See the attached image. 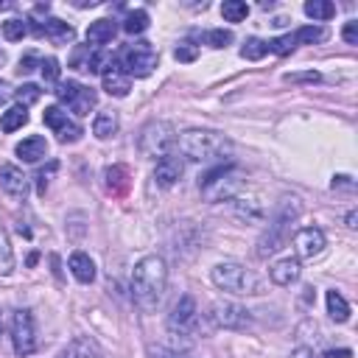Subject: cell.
Listing matches in <instances>:
<instances>
[{
  "mask_svg": "<svg viewBox=\"0 0 358 358\" xmlns=\"http://www.w3.org/2000/svg\"><path fill=\"white\" fill-rule=\"evenodd\" d=\"M67 266H70V271H73V277H76L78 282H92V280H95V263L90 260V255L73 252Z\"/></svg>",
  "mask_w": 358,
  "mask_h": 358,
  "instance_id": "obj_22",
  "label": "cell"
},
{
  "mask_svg": "<svg viewBox=\"0 0 358 358\" xmlns=\"http://www.w3.org/2000/svg\"><path fill=\"white\" fill-rule=\"evenodd\" d=\"M176 145L185 157L196 159V162H213V159H224V154H229V140L218 131L210 129H187L176 137Z\"/></svg>",
  "mask_w": 358,
  "mask_h": 358,
  "instance_id": "obj_2",
  "label": "cell"
},
{
  "mask_svg": "<svg viewBox=\"0 0 358 358\" xmlns=\"http://www.w3.org/2000/svg\"><path fill=\"white\" fill-rule=\"evenodd\" d=\"M246 185V173L238 168V165H221L215 171H210L201 182H199V190H201V199L204 201H229L235 199Z\"/></svg>",
  "mask_w": 358,
  "mask_h": 358,
  "instance_id": "obj_4",
  "label": "cell"
},
{
  "mask_svg": "<svg viewBox=\"0 0 358 358\" xmlns=\"http://www.w3.org/2000/svg\"><path fill=\"white\" fill-rule=\"evenodd\" d=\"M14 95H17V101H20V106H28V103H34V101H39V95H42V90H39L36 84H22L20 90H14Z\"/></svg>",
  "mask_w": 358,
  "mask_h": 358,
  "instance_id": "obj_36",
  "label": "cell"
},
{
  "mask_svg": "<svg viewBox=\"0 0 358 358\" xmlns=\"http://www.w3.org/2000/svg\"><path fill=\"white\" fill-rule=\"evenodd\" d=\"M305 14L313 20H330L336 14V6L330 0H308L305 3Z\"/></svg>",
  "mask_w": 358,
  "mask_h": 358,
  "instance_id": "obj_30",
  "label": "cell"
},
{
  "mask_svg": "<svg viewBox=\"0 0 358 358\" xmlns=\"http://www.w3.org/2000/svg\"><path fill=\"white\" fill-rule=\"evenodd\" d=\"M268 274H271V282H274V285H291V282L299 280L302 266H299L296 257H282V260H277V263L268 268Z\"/></svg>",
  "mask_w": 358,
  "mask_h": 358,
  "instance_id": "obj_18",
  "label": "cell"
},
{
  "mask_svg": "<svg viewBox=\"0 0 358 358\" xmlns=\"http://www.w3.org/2000/svg\"><path fill=\"white\" fill-rule=\"evenodd\" d=\"M291 36H294L296 45H299V42H302V45H313V42H324V39H327V31H324L322 25H302V28H296Z\"/></svg>",
  "mask_w": 358,
  "mask_h": 358,
  "instance_id": "obj_27",
  "label": "cell"
},
{
  "mask_svg": "<svg viewBox=\"0 0 358 358\" xmlns=\"http://www.w3.org/2000/svg\"><path fill=\"white\" fill-rule=\"evenodd\" d=\"M0 187L14 199H25L28 196V176L22 173V168L3 162L0 165Z\"/></svg>",
  "mask_w": 358,
  "mask_h": 358,
  "instance_id": "obj_14",
  "label": "cell"
},
{
  "mask_svg": "<svg viewBox=\"0 0 358 358\" xmlns=\"http://www.w3.org/2000/svg\"><path fill=\"white\" fill-rule=\"evenodd\" d=\"M246 14H249V6L243 0H224L221 3V17L227 22H243Z\"/></svg>",
  "mask_w": 358,
  "mask_h": 358,
  "instance_id": "obj_28",
  "label": "cell"
},
{
  "mask_svg": "<svg viewBox=\"0 0 358 358\" xmlns=\"http://www.w3.org/2000/svg\"><path fill=\"white\" fill-rule=\"evenodd\" d=\"M62 358H101V352L90 338H73L62 352Z\"/></svg>",
  "mask_w": 358,
  "mask_h": 358,
  "instance_id": "obj_24",
  "label": "cell"
},
{
  "mask_svg": "<svg viewBox=\"0 0 358 358\" xmlns=\"http://www.w3.org/2000/svg\"><path fill=\"white\" fill-rule=\"evenodd\" d=\"M291 358H313V350H310V347H296V350L291 352Z\"/></svg>",
  "mask_w": 358,
  "mask_h": 358,
  "instance_id": "obj_46",
  "label": "cell"
},
{
  "mask_svg": "<svg viewBox=\"0 0 358 358\" xmlns=\"http://www.w3.org/2000/svg\"><path fill=\"white\" fill-rule=\"evenodd\" d=\"M115 131H117V112H112V109L98 112L95 120H92V134H95L98 140H106V137H112Z\"/></svg>",
  "mask_w": 358,
  "mask_h": 358,
  "instance_id": "obj_23",
  "label": "cell"
},
{
  "mask_svg": "<svg viewBox=\"0 0 358 358\" xmlns=\"http://www.w3.org/2000/svg\"><path fill=\"white\" fill-rule=\"evenodd\" d=\"M322 358H352V350H347V347H338V350H327Z\"/></svg>",
  "mask_w": 358,
  "mask_h": 358,
  "instance_id": "obj_43",
  "label": "cell"
},
{
  "mask_svg": "<svg viewBox=\"0 0 358 358\" xmlns=\"http://www.w3.org/2000/svg\"><path fill=\"white\" fill-rule=\"evenodd\" d=\"M327 313L333 322H347L350 319V302L338 291H327Z\"/></svg>",
  "mask_w": 358,
  "mask_h": 358,
  "instance_id": "obj_26",
  "label": "cell"
},
{
  "mask_svg": "<svg viewBox=\"0 0 358 358\" xmlns=\"http://www.w3.org/2000/svg\"><path fill=\"white\" fill-rule=\"evenodd\" d=\"M28 123V112H25V106H11V109H6L3 112V117H0V129L3 131H17V129H22Z\"/></svg>",
  "mask_w": 358,
  "mask_h": 358,
  "instance_id": "obj_25",
  "label": "cell"
},
{
  "mask_svg": "<svg viewBox=\"0 0 358 358\" xmlns=\"http://www.w3.org/2000/svg\"><path fill=\"white\" fill-rule=\"evenodd\" d=\"M173 143H176V131H173V126H171L168 120H151V123L143 126L140 140H137V148H140L143 157H151V159L159 157V159H162V157L171 154Z\"/></svg>",
  "mask_w": 358,
  "mask_h": 358,
  "instance_id": "obj_6",
  "label": "cell"
},
{
  "mask_svg": "<svg viewBox=\"0 0 358 358\" xmlns=\"http://www.w3.org/2000/svg\"><path fill=\"white\" fill-rule=\"evenodd\" d=\"M11 344H14V352H17L20 358H25V355H31V352L36 350L34 316H31V310H25V308L14 310V316H11Z\"/></svg>",
  "mask_w": 358,
  "mask_h": 358,
  "instance_id": "obj_9",
  "label": "cell"
},
{
  "mask_svg": "<svg viewBox=\"0 0 358 358\" xmlns=\"http://www.w3.org/2000/svg\"><path fill=\"white\" fill-rule=\"evenodd\" d=\"M39 67H42V78L48 81V84H56L59 81V62L53 59V56H48V59H39Z\"/></svg>",
  "mask_w": 358,
  "mask_h": 358,
  "instance_id": "obj_37",
  "label": "cell"
},
{
  "mask_svg": "<svg viewBox=\"0 0 358 358\" xmlns=\"http://www.w3.org/2000/svg\"><path fill=\"white\" fill-rule=\"evenodd\" d=\"M8 95H11V90H8V87H6L3 81H0V103H3V101H6Z\"/></svg>",
  "mask_w": 358,
  "mask_h": 358,
  "instance_id": "obj_48",
  "label": "cell"
},
{
  "mask_svg": "<svg viewBox=\"0 0 358 358\" xmlns=\"http://www.w3.org/2000/svg\"><path fill=\"white\" fill-rule=\"evenodd\" d=\"M322 76L316 70H308V73H285V81L288 84H316Z\"/></svg>",
  "mask_w": 358,
  "mask_h": 358,
  "instance_id": "obj_38",
  "label": "cell"
},
{
  "mask_svg": "<svg viewBox=\"0 0 358 358\" xmlns=\"http://www.w3.org/2000/svg\"><path fill=\"white\" fill-rule=\"evenodd\" d=\"M199 322V310H196V299L193 296H179V302L173 305L171 316H168V330L171 333H179V336H190L193 327Z\"/></svg>",
  "mask_w": 358,
  "mask_h": 358,
  "instance_id": "obj_11",
  "label": "cell"
},
{
  "mask_svg": "<svg viewBox=\"0 0 358 358\" xmlns=\"http://www.w3.org/2000/svg\"><path fill=\"white\" fill-rule=\"evenodd\" d=\"M101 81H103V90L115 98H126L131 90V78L126 76V70L117 62H109V67L101 73Z\"/></svg>",
  "mask_w": 358,
  "mask_h": 358,
  "instance_id": "obj_15",
  "label": "cell"
},
{
  "mask_svg": "<svg viewBox=\"0 0 358 358\" xmlns=\"http://www.w3.org/2000/svg\"><path fill=\"white\" fill-rule=\"evenodd\" d=\"M179 176H182V159H179V157L168 154V157L157 159V168H154V182H157L159 187H173V185L179 182Z\"/></svg>",
  "mask_w": 358,
  "mask_h": 358,
  "instance_id": "obj_16",
  "label": "cell"
},
{
  "mask_svg": "<svg viewBox=\"0 0 358 358\" xmlns=\"http://www.w3.org/2000/svg\"><path fill=\"white\" fill-rule=\"evenodd\" d=\"M324 232L316 229V227H305L294 235V249H296V257H305V260H313L324 252Z\"/></svg>",
  "mask_w": 358,
  "mask_h": 358,
  "instance_id": "obj_13",
  "label": "cell"
},
{
  "mask_svg": "<svg viewBox=\"0 0 358 358\" xmlns=\"http://www.w3.org/2000/svg\"><path fill=\"white\" fill-rule=\"evenodd\" d=\"M333 187H344V190H352V179L350 176H333Z\"/></svg>",
  "mask_w": 358,
  "mask_h": 358,
  "instance_id": "obj_45",
  "label": "cell"
},
{
  "mask_svg": "<svg viewBox=\"0 0 358 358\" xmlns=\"http://www.w3.org/2000/svg\"><path fill=\"white\" fill-rule=\"evenodd\" d=\"M168 285V266L159 255H145L131 271V296L140 308L151 310L159 305Z\"/></svg>",
  "mask_w": 358,
  "mask_h": 358,
  "instance_id": "obj_1",
  "label": "cell"
},
{
  "mask_svg": "<svg viewBox=\"0 0 358 358\" xmlns=\"http://www.w3.org/2000/svg\"><path fill=\"white\" fill-rule=\"evenodd\" d=\"M17 157L22 159V162H39L45 154H48V143H45V137H39V134H34V137H25L22 143H17Z\"/></svg>",
  "mask_w": 358,
  "mask_h": 358,
  "instance_id": "obj_19",
  "label": "cell"
},
{
  "mask_svg": "<svg viewBox=\"0 0 358 358\" xmlns=\"http://www.w3.org/2000/svg\"><path fill=\"white\" fill-rule=\"evenodd\" d=\"M56 171V162H50V168L48 171H39L36 173V190H39V196H45V187H48V176Z\"/></svg>",
  "mask_w": 358,
  "mask_h": 358,
  "instance_id": "obj_41",
  "label": "cell"
},
{
  "mask_svg": "<svg viewBox=\"0 0 358 358\" xmlns=\"http://www.w3.org/2000/svg\"><path fill=\"white\" fill-rule=\"evenodd\" d=\"M115 34H117V25H115V20H95V22H90V28H87V42L90 45H106V42H112L115 39Z\"/></svg>",
  "mask_w": 358,
  "mask_h": 358,
  "instance_id": "obj_21",
  "label": "cell"
},
{
  "mask_svg": "<svg viewBox=\"0 0 358 358\" xmlns=\"http://www.w3.org/2000/svg\"><path fill=\"white\" fill-rule=\"evenodd\" d=\"M11 271H14V249H11L8 232L0 229V277H6Z\"/></svg>",
  "mask_w": 358,
  "mask_h": 358,
  "instance_id": "obj_29",
  "label": "cell"
},
{
  "mask_svg": "<svg viewBox=\"0 0 358 358\" xmlns=\"http://www.w3.org/2000/svg\"><path fill=\"white\" fill-rule=\"evenodd\" d=\"M53 92H56V98H59L73 115H78V117L90 115V109H92L95 101H98V95H95L90 87L78 84V81H62Z\"/></svg>",
  "mask_w": 358,
  "mask_h": 358,
  "instance_id": "obj_8",
  "label": "cell"
},
{
  "mask_svg": "<svg viewBox=\"0 0 358 358\" xmlns=\"http://www.w3.org/2000/svg\"><path fill=\"white\" fill-rule=\"evenodd\" d=\"M341 36H344L347 45H358V22H347L344 31H341Z\"/></svg>",
  "mask_w": 358,
  "mask_h": 358,
  "instance_id": "obj_40",
  "label": "cell"
},
{
  "mask_svg": "<svg viewBox=\"0 0 358 358\" xmlns=\"http://www.w3.org/2000/svg\"><path fill=\"white\" fill-rule=\"evenodd\" d=\"M148 355L151 358H182L176 350H168V347H148Z\"/></svg>",
  "mask_w": 358,
  "mask_h": 358,
  "instance_id": "obj_42",
  "label": "cell"
},
{
  "mask_svg": "<svg viewBox=\"0 0 358 358\" xmlns=\"http://www.w3.org/2000/svg\"><path fill=\"white\" fill-rule=\"evenodd\" d=\"M204 42H207L210 48H227V45L232 42V31L213 28V31H207V34H204Z\"/></svg>",
  "mask_w": 358,
  "mask_h": 358,
  "instance_id": "obj_34",
  "label": "cell"
},
{
  "mask_svg": "<svg viewBox=\"0 0 358 358\" xmlns=\"http://www.w3.org/2000/svg\"><path fill=\"white\" fill-rule=\"evenodd\" d=\"M157 62H159V53L154 50V45L145 42V39H140V42H131V45L123 48L117 64L126 70L129 78L131 76L134 78H145V76H151V70L157 67Z\"/></svg>",
  "mask_w": 358,
  "mask_h": 358,
  "instance_id": "obj_7",
  "label": "cell"
},
{
  "mask_svg": "<svg viewBox=\"0 0 358 358\" xmlns=\"http://www.w3.org/2000/svg\"><path fill=\"white\" fill-rule=\"evenodd\" d=\"M39 36L45 34L53 45H67V42H73V36H76V31H73V25H67L64 20H59V17H48L39 28H34Z\"/></svg>",
  "mask_w": 358,
  "mask_h": 358,
  "instance_id": "obj_17",
  "label": "cell"
},
{
  "mask_svg": "<svg viewBox=\"0 0 358 358\" xmlns=\"http://www.w3.org/2000/svg\"><path fill=\"white\" fill-rule=\"evenodd\" d=\"M42 120H45V126H48L62 143H76V140L84 134L81 126H78L76 120H70L67 112H62L59 106H48L45 115H42Z\"/></svg>",
  "mask_w": 358,
  "mask_h": 358,
  "instance_id": "obj_12",
  "label": "cell"
},
{
  "mask_svg": "<svg viewBox=\"0 0 358 358\" xmlns=\"http://www.w3.org/2000/svg\"><path fill=\"white\" fill-rule=\"evenodd\" d=\"M213 282L227 291V294H238V296H255L260 294V280L255 277V271H249L246 266L235 263V260H224V263H215L213 266Z\"/></svg>",
  "mask_w": 358,
  "mask_h": 358,
  "instance_id": "obj_5",
  "label": "cell"
},
{
  "mask_svg": "<svg viewBox=\"0 0 358 358\" xmlns=\"http://www.w3.org/2000/svg\"><path fill=\"white\" fill-rule=\"evenodd\" d=\"M210 319L215 322V327H224V330H246V327L252 324L249 310H246L243 305H238V302H229V299L213 302Z\"/></svg>",
  "mask_w": 358,
  "mask_h": 358,
  "instance_id": "obj_10",
  "label": "cell"
},
{
  "mask_svg": "<svg viewBox=\"0 0 358 358\" xmlns=\"http://www.w3.org/2000/svg\"><path fill=\"white\" fill-rule=\"evenodd\" d=\"M266 53H268V42H263V39H257V36H249V39L243 42V48H241V56L249 59V62H257V59H263Z\"/></svg>",
  "mask_w": 358,
  "mask_h": 358,
  "instance_id": "obj_32",
  "label": "cell"
},
{
  "mask_svg": "<svg viewBox=\"0 0 358 358\" xmlns=\"http://www.w3.org/2000/svg\"><path fill=\"white\" fill-rule=\"evenodd\" d=\"M36 62H39L36 56H25V59H20V73H31Z\"/></svg>",
  "mask_w": 358,
  "mask_h": 358,
  "instance_id": "obj_44",
  "label": "cell"
},
{
  "mask_svg": "<svg viewBox=\"0 0 358 358\" xmlns=\"http://www.w3.org/2000/svg\"><path fill=\"white\" fill-rule=\"evenodd\" d=\"M145 28H148V11L134 8V11L126 14V22H123V31L126 34H143Z\"/></svg>",
  "mask_w": 358,
  "mask_h": 358,
  "instance_id": "obj_31",
  "label": "cell"
},
{
  "mask_svg": "<svg viewBox=\"0 0 358 358\" xmlns=\"http://www.w3.org/2000/svg\"><path fill=\"white\" fill-rule=\"evenodd\" d=\"M28 34V22L25 20H17V17H11V20H6L3 22V36L8 39V42H17V39H22Z\"/></svg>",
  "mask_w": 358,
  "mask_h": 358,
  "instance_id": "obj_33",
  "label": "cell"
},
{
  "mask_svg": "<svg viewBox=\"0 0 358 358\" xmlns=\"http://www.w3.org/2000/svg\"><path fill=\"white\" fill-rule=\"evenodd\" d=\"M347 227H350V229H355V227H358V213H355V210H350V213H347Z\"/></svg>",
  "mask_w": 358,
  "mask_h": 358,
  "instance_id": "obj_47",
  "label": "cell"
},
{
  "mask_svg": "<svg viewBox=\"0 0 358 358\" xmlns=\"http://www.w3.org/2000/svg\"><path fill=\"white\" fill-rule=\"evenodd\" d=\"M299 213H302V207H299L296 199H282V204L277 207V213H274L268 229H266L263 238L257 241V255H260V257H268V255H274L277 249L285 246V241L291 238V227H294V221L299 218Z\"/></svg>",
  "mask_w": 358,
  "mask_h": 358,
  "instance_id": "obj_3",
  "label": "cell"
},
{
  "mask_svg": "<svg viewBox=\"0 0 358 358\" xmlns=\"http://www.w3.org/2000/svg\"><path fill=\"white\" fill-rule=\"evenodd\" d=\"M294 48H296V42H294V36H291V34H282V36H277V39H271V42H268V50H271V53H277V56H288Z\"/></svg>",
  "mask_w": 358,
  "mask_h": 358,
  "instance_id": "obj_35",
  "label": "cell"
},
{
  "mask_svg": "<svg viewBox=\"0 0 358 358\" xmlns=\"http://www.w3.org/2000/svg\"><path fill=\"white\" fill-rule=\"evenodd\" d=\"M173 56H176L179 62H193V59L199 56V48H196V45H190V42H182V45H176Z\"/></svg>",
  "mask_w": 358,
  "mask_h": 358,
  "instance_id": "obj_39",
  "label": "cell"
},
{
  "mask_svg": "<svg viewBox=\"0 0 358 358\" xmlns=\"http://www.w3.org/2000/svg\"><path fill=\"white\" fill-rule=\"evenodd\" d=\"M103 185L112 196H123L129 190V168L126 165H109L103 171Z\"/></svg>",
  "mask_w": 358,
  "mask_h": 358,
  "instance_id": "obj_20",
  "label": "cell"
}]
</instances>
